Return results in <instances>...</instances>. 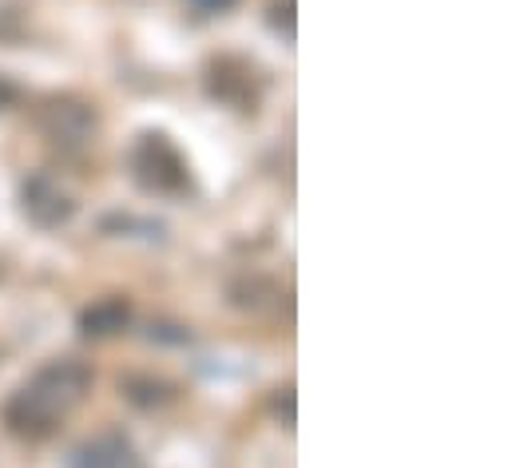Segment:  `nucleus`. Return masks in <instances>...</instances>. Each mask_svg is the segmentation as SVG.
Wrapping results in <instances>:
<instances>
[{
	"mask_svg": "<svg viewBox=\"0 0 512 468\" xmlns=\"http://www.w3.org/2000/svg\"><path fill=\"white\" fill-rule=\"evenodd\" d=\"M124 322H128V306H124V302H104V306H96V310L84 314L88 334H112V330H120Z\"/></svg>",
	"mask_w": 512,
	"mask_h": 468,
	"instance_id": "nucleus-6",
	"label": "nucleus"
},
{
	"mask_svg": "<svg viewBox=\"0 0 512 468\" xmlns=\"http://www.w3.org/2000/svg\"><path fill=\"white\" fill-rule=\"evenodd\" d=\"M88 389H92V369L84 361L72 357L48 361L8 397L4 425L24 441H44L84 405Z\"/></svg>",
	"mask_w": 512,
	"mask_h": 468,
	"instance_id": "nucleus-1",
	"label": "nucleus"
},
{
	"mask_svg": "<svg viewBox=\"0 0 512 468\" xmlns=\"http://www.w3.org/2000/svg\"><path fill=\"white\" fill-rule=\"evenodd\" d=\"M131 167H135V179L147 191H159V195L183 191L187 179H191L183 155L167 143V135H143L139 147H135V155H131Z\"/></svg>",
	"mask_w": 512,
	"mask_h": 468,
	"instance_id": "nucleus-2",
	"label": "nucleus"
},
{
	"mask_svg": "<svg viewBox=\"0 0 512 468\" xmlns=\"http://www.w3.org/2000/svg\"><path fill=\"white\" fill-rule=\"evenodd\" d=\"M195 8H203V12H227L235 0H191Z\"/></svg>",
	"mask_w": 512,
	"mask_h": 468,
	"instance_id": "nucleus-7",
	"label": "nucleus"
},
{
	"mask_svg": "<svg viewBox=\"0 0 512 468\" xmlns=\"http://www.w3.org/2000/svg\"><path fill=\"white\" fill-rule=\"evenodd\" d=\"M44 131L56 139V143H84L88 139V131L96 127V116L84 108V104H72V100H52L48 108H44Z\"/></svg>",
	"mask_w": 512,
	"mask_h": 468,
	"instance_id": "nucleus-5",
	"label": "nucleus"
},
{
	"mask_svg": "<svg viewBox=\"0 0 512 468\" xmlns=\"http://www.w3.org/2000/svg\"><path fill=\"white\" fill-rule=\"evenodd\" d=\"M72 468H143L139 453L131 449L128 437L120 433H100L92 441H84L72 457Z\"/></svg>",
	"mask_w": 512,
	"mask_h": 468,
	"instance_id": "nucleus-3",
	"label": "nucleus"
},
{
	"mask_svg": "<svg viewBox=\"0 0 512 468\" xmlns=\"http://www.w3.org/2000/svg\"><path fill=\"white\" fill-rule=\"evenodd\" d=\"M24 215L40 227H60L72 219V199L52 179H32L24 187Z\"/></svg>",
	"mask_w": 512,
	"mask_h": 468,
	"instance_id": "nucleus-4",
	"label": "nucleus"
}]
</instances>
